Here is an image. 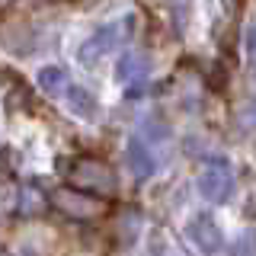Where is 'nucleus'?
Returning a JSON list of instances; mask_svg holds the SVG:
<instances>
[{
	"label": "nucleus",
	"mask_w": 256,
	"mask_h": 256,
	"mask_svg": "<svg viewBox=\"0 0 256 256\" xmlns=\"http://www.w3.org/2000/svg\"><path fill=\"white\" fill-rule=\"evenodd\" d=\"M246 48H250V54L256 58V26H253L250 32H246Z\"/></svg>",
	"instance_id": "nucleus-11"
},
{
	"label": "nucleus",
	"mask_w": 256,
	"mask_h": 256,
	"mask_svg": "<svg viewBox=\"0 0 256 256\" xmlns=\"http://www.w3.org/2000/svg\"><path fill=\"white\" fill-rule=\"evenodd\" d=\"M196 189H198V196H202L205 202L224 205V202H230V196H234V173H230L224 164L208 166V170L198 173Z\"/></svg>",
	"instance_id": "nucleus-3"
},
{
	"label": "nucleus",
	"mask_w": 256,
	"mask_h": 256,
	"mask_svg": "<svg viewBox=\"0 0 256 256\" xmlns=\"http://www.w3.org/2000/svg\"><path fill=\"white\" fill-rule=\"evenodd\" d=\"M58 205L64 212H70L74 218H90V214L100 212V205L90 202V198H84V196H77V192H58Z\"/></svg>",
	"instance_id": "nucleus-9"
},
{
	"label": "nucleus",
	"mask_w": 256,
	"mask_h": 256,
	"mask_svg": "<svg viewBox=\"0 0 256 256\" xmlns=\"http://www.w3.org/2000/svg\"><path fill=\"white\" fill-rule=\"evenodd\" d=\"M125 164L128 170H132L134 180H148V176H154L157 164H154V154L148 150V144H144L141 138H132L125 148Z\"/></svg>",
	"instance_id": "nucleus-5"
},
{
	"label": "nucleus",
	"mask_w": 256,
	"mask_h": 256,
	"mask_svg": "<svg viewBox=\"0 0 256 256\" xmlns=\"http://www.w3.org/2000/svg\"><path fill=\"white\" fill-rule=\"evenodd\" d=\"M68 176H70V182H74L77 189L96 192V196H109V192L118 189V180H116V173H112V166L102 164V160H93V157L77 160L74 170Z\"/></svg>",
	"instance_id": "nucleus-2"
},
{
	"label": "nucleus",
	"mask_w": 256,
	"mask_h": 256,
	"mask_svg": "<svg viewBox=\"0 0 256 256\" xmlns=\"http://www.w3.org/2000/svg\"><path fill=\"white\" fill-rule=\"evenodd\" d=\"M246 116H250V118H253V122H256V100H253V106H250V109H246Z\"/></svg>",
	"instance_id": "nucleus-12"
},
{
	"label": "nucleus",
	"mask_w": 256,
	"mask_h": 256,
	"mask_svg": "<svg viewBox=\"0 0 256 256\" xmlns=\"http://www.w3.org/2000/svg\"><path fill=\"white\" fill-rule=\"evenodd\" d=\"M230 256H256V230H240L230 244Z\"/></svg>",
	"instance_id": "nucleus-10"
},
{
	"label": "nucleus",
	"mask_w": 256,
	"mask_h": 256,
	"mask_svg": "<svg viewBox=\"0 0 256 256\" xmlns=\"http://www.w3.org/2000/svg\"><path fill=\"white\" fill-rule=\"evenodd\" d=\"M148 64H150V58L144 52H125L116 64V80L125 84V80H132V77H144L148 74Z\"/></svg>",
	"instance_id": "nucleus-8"
},
{
	"label": "nucleus",
	"mask_w": 256,
	"mask_h": 256,
	"mask_svg": "<svg viewBox=\"0 0 256 256\" xmlns=\"http://www.w3.org/2000/svg\"><path fill=\"white\" fill-rule=\"evenodd\" d=\"M36 84L38 90L48 93V96H64L70 86V74L64 64H42V68L36 70Z\"/></svg>",
	"instance_id": "nucleus-6"
},
{
	"label": "nucleus",
	"mask_w": 256,
	"mask_h": 256,
	"mask_svg": "<svg viewBox=\"0 0 256 256\" xmlns=\"http://www.w3.org/2000/svg\"><path fill=\"white\" fill-rule=\"evenodd\" d=\"M64 106L74 112L77 118H86V122H93L96 112H100L96 96L90 90H84V86H68V93H64Z\"/></svg>",
	"instance_id": "nucleus-7"
},
{
	"label": "nucleus",
	"mask_w": 256,
	"mask_h": 256,
	"mask_svg": "<svg viewBox=\"0 0 256 256\" xmlns=\"http://www.w3.org/2000/svg\"><path fill=\"white\" fill-rule=\"evenodd\" d=\"M132 22H134V16H125V20H118V22L100 26L93 36L84 38V45L77 48V61L84 64V68H93V64H100V61L112 52V48H116V45L125 38V32H128V26H132Z\"/></svg>",
	"instance_id": "nucleus-1"
},
{
	"label": "nucleus",
	"mask_w": 256,
	"mask_h": 256,
	"mask_svg": "<svg viewBox=\"0 0 256 256\" xmlns=\"http://www.w3.org/2000/svg\"><path fill=\"white\" fill-rule=\"evenodd\" d=\"M186 237H189L205 256H212V253H221V250H224V234H221L218 224H214L212 214H196V218L186 224Z\"/></svg>",
	"instance_id": "nucleus-4"
}]
</instances>
